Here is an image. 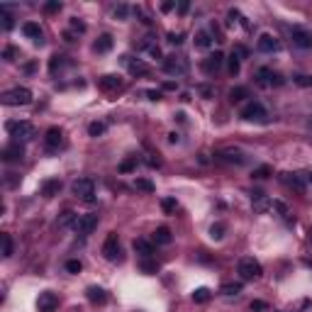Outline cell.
Instances as JSON below:
<instances>
[{
	"label": "cell",
	"mask_w": 312,
	"mask_h": 312,
	"mask_svg": "<svg viewBox=\"0 0 312 312\" xmlns=\"http://www.w3.org/2000/svg\"><path fill=\"white\" fill-rule=\"evenodd\" d=\"M56 307H59L56 293H52V290L39 293V297H37V310H39V312H54Z\"/></svg>",
	"instance_id": "4fadbf2b"
},
{
	"label": "cell",
	"mask_w": 312,
	"mask_h": 312,
	"mask_svg": "<svg viewBox=\"0 0 312 312\" xmlns=\"http://www.w3.org/2000/svg\"><path fill=\"white\" fill-rule=\"evenodd\" d=\"M302 176H305V178H307V181H310V183H312V171H305V173H302Z\"/></svg>",
	"instance_id": "be15d7a7"
},
{
	"label": "cell",
	"mask_w": 312,
	"mask_h": 312,
	"mask_svg": "<svg viewBox=\"0 0 312 312\" xmlns=\"http://www.w3.org/2000/svg\"><path fill=\"white\" fill-rule=\"evenodd\" d=\"M217 161H222V164H234V166H244V164H246V154L239 151V149L227 146V149H220V151H217Z\"/></svg>",
	"instance_id": "52a82bcc"
},
{
	"label": "cell",
	"mask_w": 312,
	"mask_h": 312,
	"mask_svg": "<svg viewBox=\"0 0 312 312\" xmlns=\"http://www.w3.org/2000/svg\"><path fill=\"white\" fill-rule=\"evenodd\" d=\"M198 90H200V93H203V95H205V98H210V95H212V90H210V88H208V86H200V88H198Z\"/></svg>",
	"instance_id": "91938a15"
},
{
	"label": "cell",
	"mask_w": 312,
	"mask_h": 312,
	"mask_svg": "<svg viewBox=\"0 0 312 312\" xmlns=\"http://www.w3.org/2000/svg\"><path fill=\"white\" fill-rule=\"evenodd\" d=\"M0 242H3V259L13 256V237L10 234H0Z\"/></svg>",
	"instance_id": "d590c367"
},
{
	"label": "cell",
	"mask_w": 312,
	"mask_h": 312,
	"mask_svg": "<svg viewBox=\"0 0 312 312\" xmlns=\"http://www.w3.org/2000/svg\"><path fill=\"white\" fill-rule=\"evenodd\" d=\"M124 64H127V69H129V73L132 76H146L151 69H149V64H144L141 59H129V56H124L122 59Z\"/></svg>",
	"instance_id": "d6986e66"
},
{
	"label": "cell",
	"mask_w": 312,
	"mask_h": 312,
	"mask_svg": "<svg viewBox=\"0 0 312 312\" xmlns=\"http://www.w3.org/2000/svg\"><path fill=\"white\" fill-rule=\"evenodd\" d=\"M293 81H295L297 86H312V76H302V73H300V76H295Z\"/></svg>",
	"instance_id": "816d5d0a"
},
{
	"label": "cell",
	"mask_w": 312,
	"mask_h": 312,
	"mask_svg": "<svg viewBox=\"0 0 312 312\" xmlns=\"http://www.w3.org/2000/svg\"><path fill=\"white\" fill-rule=\"evenodd\" d=\"M17 56H20V52H17L15 47H5V49H3V59H5V61H17Z\"/></svg>",
	"instance_id": "f6af8a7d"
},
{
	"label": "cell",
	"mask_w": 312,
	"mask_h": 312,
	"mask_svg": "<svg viewBox=\"0 0 312 312\" xmlns=\"http://www.w3.org/2000/svg\"><path fill=\"white\" fill-rule=\"evenodd\" d=\"M71 191H73L76 198H81V200H86V203H93V195H95V181H93V178H78V181H73Z\"/></svg>",
	"instance_id": "5b68a950"
},
{
	"label": "cell",
	"mask_w": 312,
	"mask_h": 312,
	"mask_svg": "<svg viewBox=\"0 0 312 312\" xmlns=\"http://www.w3.org/2000/svg\"><path fill=\"white\" fill-rule=\"evenodd\" d=\"M86 295H88V300H90L93 305H105V302H107V293H105L103 288H98V285H90V288L86 290Z\"/></svg>",
	"instance_id": "603a6c76"
},
{
	"label": "cell",
	"mask_w": 312,
	"mask_h": 312,
	"mask_svg": "<svg viewBox=\"0 0 312 312\" xmlns=\"http://www.w3.org/2000/svg\"><path fill=\"white\" fill-rule=\"evenodd\" d=\"M169 141H173V144H176V141H178V134H176V132H171V134H169Z\"/></svg>",
	"instance_id": "6125c7cd"
},
{
	"label": "cell",
	"mask_w": 312,
	"mask_h": 312,
	"mask_svg": "<svg viewBox=\"0 0 312 312\" xmlns=\"http://www.w3.org/2000/svg\"><path fill=\"white\" fill-rule=\"evenodd\" d=\"M237 273L242 276V280H259V278L263 276V268H261V263H259L256 259L246 256V259H242V261H239Z\"/></svg>",
	"instance_id": "3957f363"
},
{
	"label": "cell",
	"mask_w": 312,
	"mask_h": 312,
	"mask_svg": "<svg viewBox=\"0 0 312 312\" xmlns=\"http://www.w3.org/2000/svg\"><path fill=\"white\" fill-rule=\"evenodd\" d=\"M285 312H288V310H285Z\"/></svg>",
	"instance_id": "03108f58"
},
{
	"label": "cell",
	"mask_w": 312,
	"mask_h": 312,
	"mask_svg": "<svg viewBox=\"0 0 312 312\" xmlns=\"http://www.w3.org/2000/svg\"><path fill=\"white\" fill-rule=\"evenodd\" d=\"M59 191H61V181L59 178H49V181L42 183V195L44 198H54V195H59Z\"/></svg>",
	"instance_id": "d4e9b609"
},
{
	"label": "cell",
	"mask_w": 312,
	"mask_h": 312,
	"mask_svg": "<svg viewBox=\"0 0 312 312\" xmlns=\"http://www.w3.org/2000/svg\"><path fill=\"white\" fill-rule=\"evenodd\" d=\"M154 242L156 244H171L173 242V234H171V229L169 227H156V232H154Z\"/></svg>",
	"instance_id": "484cf974"
},
{
	"label": "cell",
	"mask_w": 312,
	"mask_h": 312,
	"mask_svg": "<svg viewBox=\"0 0 312 312\" xmlns=\"http://www.w3.org/2000/svg\"><path fill=\"white\" fill-rule=\"evenodd\" d=\"M44 10L47 13H59L61 10V3H59V0H49V3L44 5Z\"/></svg>",
	"instance_id": "f907efd6"
},
{
	"label": "cell",
	"mask_w": 312,
	"mask_h": 312,
	"mask_svg": "<svg viewBox=\"0 0 312 312\" xmlns=\"http://www.w3.org/2000/svg\"><path fill=\"white\" fill-rule=\"evenodd\" d=\"M5 129L15 137V141H30L35 137V124L25 122V120H20V122L10 120V122H5Z\"/></svg>",
	"instance_id": "7a4b0ae2"
},
{
	"label": "cell",
	"mask_w": 312,
	"mask_h": 312,
	"mask_svg": "<svg viewBox=\"0 0 312 312\" xmlns=\"http://www.w3.org/2000/svg\"><path fill=\"white\" fill-rule=\"evenodd\" d=\"M164 71L169 76H183L188 71V64L181 59V56H166L164 59Z\"/></svg>",
	"instance_id": "8fae6325"
},
{
	"label": "cell",
	"mask_w": 312,
	"mask_h": 312,
	"mask_svg": "<svg viewBox=\"0 0 312 312\" xmlns=\"http://www.w3.org/2000/svg\"><path fill=\"white\" fill-rule=\"evenodd\" d=\"M193 42H195V47H198V49H208V47L212 44V39H210V35H208L205 30L195 32V39H193Z\"/></svg>",
	"instance_id": "4dcf8cb0"
},
{
	"label": "cell",
	"mask_w": 312,
	"mask_h": 312,
	"mask_svg": "<svg viewBox=\"0 0 312 312\" xmlns=\"http://www.w3.org/2000/svg\"><path fill=\"white\" fill-rule=\"evenodd\" d=\"M246 98H249V88H244V86H237V88L229 90V100H232V103H242V100H246Z\"/></svg>",
	"instance_id": "f1b7e54d"
},
{
	"label": "cell",
	"mask_w": 312,
	"mask_h": 312,
	"mask_svg": "<svg viewBox=\"0 0 312 312\" xmlns=\"http://www.w3.org/2000/svg\"><path fill=\"white\" fill-rule=\"evenodd\" d=\"M134 188L141 191V193H154V191H156V186H154L149 178H137V181H134Z\"/></svg>",
	"instance_id": "836d02e7"
},
{
	"label": "cell",
	"mask_w": 312,
	"mask_h": 312,
	"mask_svg": "<svg viewBox=\"0 0 312 312\" xmlns=\"http://www.w3.org/2000/svg\"><path fill=\"white\" fill-rule=\"evenodd\" d=\"M139 271L146 273V276H154L156 271H159V261H154L151 256H149V259H141V261H139Z\"/></svg>",
	"instance_id": "4316f807"
},
{
	"label": "cell",
	"mask_w": 312,
	"mask_h": 312,
	"mask_svg": "<svg viewBox=\"0 0 312 312\" xmlns=\"http://www.w3.org/2000/svg\"><path fill=\"white\" fill-rule=\"evenodd\" d=\"M210 30H212V35L217 37V42H225V39H222V32H220V27H217L215 22H212V27H210Z\"/></svg>",
	"instance_id": "6f0895ef"
},
{
	"label": "cell",
	"mask_w": 312,
	"mask_h": 312,
	"mask_svg": "<svg viewBox=\"0 0 312 312\" xmlns=\"http://www.w3.org/2000/svg\"><path fill=\"white\" fill-rule=\"evenodd\" d=\"M146 98L149 100H161V93L159 90H146Z\"/></svg>",
	"instance_id": "11a10c76"
},
{
	"label": "cell",
	"mask_w": 312,
	"mask_h": 312,
	"mask_svg": "<svg viewBox=\"0 0 312 312\" xmlns=\"http://www.w3.org/2000/svg\"><path fill=\"white\" fill-rule=\"evenodd\" d=\"M232 54H234V56H237V59H239V61H242V59H246V56H249V52H246V47H242V44H237V47H234V49H232Z\"/></svg>",
	"instance_id": "681fc988"
},
{
	"label": "cell",
	"mask_w": 312,
	"mask_h": 312,
	"mask_svg": "<svg viewBox=\"0 0 312 312\" xmlns=\"http://www.w3.org/2000/svg\"><path fill=\"white\" fill-rule=\"evenodd\" d=\"M222 64H225V54H222V52H215V54H210V56L203 59V71H205L208 76H215V73L222 69Z\"/></svg>",
	"instance_id": "5bb4252c"
},
{
	"label": "cell",
	"mask_w": 312,
	"mask_h": 312,
	"mask_svg": "<svg viewBox=\"0 0 312 312\" xmlns=\"http://www.w3.org/2000/svg\"><path fill=\"white\" fill-rule=\"evenodd\" d=\"M0 20H3V27H5V30H13V27H15V17L8 13V8H5V5L0 8Z\"/></svg>",
	"instance_id": "8d00e7d4"
},
{
	"label": "cell",
	"mask_w": 312,
	"mask_h": 312,
	"mask_svg": "<svg viewBox=\"0 0 312 312\" xmlns=\"http://www.w3.org/2000/svg\"><path fill=\"white\" fill-rule=\"evenodd\" d=\"M188 8H191L188 0H181V3H178V13H181V15H183V13H188Z\"/></svg>",
	"instance_id": "9f6ffc18"
},
{
	"label": "cell",
	"mask_w": 312,
	"mask_h": 312,
	"mask_svg": "<svg viewBox=\"0 0 312 312\" xmlns=\"http://www.w3.org/2000/svg\"><path fill=\"white\" fill-rule=\"evenodd\" d=\"M225 232H227V225H225V222H215V225L210 227V237H212L215 242L225 239Z\"/></svg>",
	"instance_id": "1f68e13d"
},
{
	"label": "cell",
	"mask_w": 312,
	"mask_h": 312,
	"mask_svg": "<svg viewBox=\"0 0 312 312\" xmlns=\"http://www.w3.org/2000/svg\"><path fill=\"white\" fill-rule=\"evenodd\" d=\"M268 176H273L271 166H259V169L251 171V178H256V181H263V178H268Z\"/></svg>",
	"instance_id": "f35d334b"
},
{
	"label": "cell",
	"mask_w": 312,
	"mask_h": 312,
	"mask_svg": "<svg viewBox=\"0 0 312 312\" xmlns=\"http://www.w3.org/2000/svg\"><path fill=\"white\" fill-rule=\"evenodd\" d=\"M249 310H251V312H266L268 305H266L263 300H251V302H249Z\"/></svg>",
	"instance_id": "bcb514c9"
},
{
	"label": "cell",
	"mask_w": 312,
	"mask_h": 312,
	"mask_svg": "<svg viewBox=\"0 0 312 312\" xmlns=\"http://www.w3.org/2000/svg\"><path fill=\"white\" fill-rule=\"evenodd\" d=\"M61 144H64V132H61V127H49L47 134H44V146H47V151H59Z\"/></svg>",
	"instance_id": "7c38bea8"
},
{
	"label": "cell",
	"mask_w": 312,
	"mask_h": 312,
	"mask_svg": "<svg viewBox=\"0 0 312 312\" xmlns=\"http://www.w3.org/2000/svg\"><path fill=\"white\" fill-rule=\"evenodd\" d=\"M95 227H98V215H78V220L73 225L76 234H81V237H88Z\"/></svg>",
	"instance_id": "9c48e42d"
},
{
	"label": "cell",
	"mask_w": 312,
	"mask_h": 312,
	"mask_svg": "<svg viewBox=\"0 0 312 312\" xmlns=\"http://www.w3.org/2000/svg\"><path fill=\"white\" fill-rule=\"evenodd\" d=\"M66 271L76 276V273H81V271H83V263H81L78 259H71V261H66Z\"/></svg>",
	"instance_id": "7bdbcfd3"
},
{
	"label": "cell",
	"mask_w": 312,
	"mask_h": 312,
	"mask_svg": "<svg viewBox=\"0 0 312 312\" xmlns=\"http://www.w3.org/2000/svg\"><path fill=\"white\" fill-rule=\"evenodd\" d=\"M280 183H283V186H288V188H293V191H297V193H302V191H305L302 173H280Z\"/></svg>",
	"instance_id": "ac0fdd59"
},
{
	"label": "cell",
	"mask_w": 312,
	"mask_h": 312,
	"mask_svg": "<svg viewBox=\"0 0 312 312\" xmlns=\"http://www.w3.org/2000/svg\"><path fill=\"white\" fill-rule=\"evenodd\" d=\"M161 210H164L166 215H176L178 200H176V198H164V200H161Z\"/></svg>",
	"instance_id": "e575fe53"
},
{
	"label": "cell",
	"mask_w": 312,
	"mask_h": 312,
	"mask_svg": "<svg viewBox=\"0 0 312 312\" xmlns=\"http://www.w3.org/2000/svg\"><path fill=\"white\" fill-rule=\"evenodd\" d=\"M149 54H151L154 59H164V56H161V49L156 47V44H154V47H149Z\"/></svg>",
	"instance_id": "db71d44e"
},
{
	"label": "cell",
	"mask_w": 312,
	"mask_h": 312,
	"mask_svg": "<svg viewBox=\"0 0 312 312\" xmlns=\"http://www.w3.org/2000/svg\"><path fill=\"white\" fill-rule=\"evenodd\" d=\"M239 69H242V61L232 54V56H229V73H232V76H237V73H239Z\"/></svg>",
	"instance_id": "7dc6e473"
},
{
	"label": "cell",
	"mask_w": 312,
	"mask_h": 312,
	"mask_svg": "<svg viewBox=\"0 0 312 312\" xmlns=\"http://www.w3.org/2000/svg\"><path fill=\"white\" fill-rule=\"evenodd\" d=\"M98 86H100V90H105V93H117V90H122V78L120 76H115V73H107V76H100V81H98Z\"/></svg>",
	"instance_id": "9a60e30c"
},
{
	"label": "cell",
	"mask_w": 312,
	"mask_h": 312,
	"mask_svg": "<svg viewBox=\"0 0 312 312\" xmlns=\"http://www.w3.org/2000/svg\"><path fill=\"white\" fill-rule=\"evenodd\" d=\"M137 164H139L137 156H129V159H124V161L120 164V173H129V171H134V169H137Z\"/></svg>",
	"instance_id": "74e56055"
},
{
	"label": "cell",
	"mask_w": 312,
	"mask_h": 312,
	"mask_svg": "<svg viewBox=\"0 0 312 312\" xmlns=\"http://www.w3.org/2000/svg\"><path fill=\"white\" fill-rule=\"evenodd\" d=\"M69 25H71V32H78V35H83V32H86V22H83V20H78V17H71V22H69Z\"/></svg>",
	"instance_id": "ee69618b"
},
{
	"label": "cell",
	"mask_w": 312,
	"mask_h": 312,
	"mask_svg": "<svg viewBox=\"0 0 312 312\" xmlns=\"http://www.w3.org/2000/svg\"><path fill=\"white\" fill-rule=\"evenodd\" d=\"M256 81H259V86H263V88H278V86H283L280 73H276V71H271V69H259V71H256Z\"/></svg>",
	"instance_id": "ba28073f"
},
{
	"label": "cell",
	"mask_w": 312,
	"mask_h": 312,
	"mask_svg": "<svg viewBox=\"0 0 312 312\" xmlns=\"http://www.w3.org/2000/svg\"><path fill=\"white\" fill-rule=\"evenodd\" d=\"M164 88H166V90H176V83H171V81H169V83H164Z\"/></svg>",
	"instance_id": "94428289"
},
{
	"label": "cell",
	"mask_w": 312,
	"mask_h": 312,
	"mask_svg": "<svg viewBox=\"0 0 312 312\" xmlns=\"http://www.w3.org/2000/svg\"><path fill=\"white\" fill-rule=\"evenodd\" d=\"M239 117L244 122H268V112L266 107L259 103V100H249L242 110H239Z\"/></svg>",
	"instance_id": "6da1fadb"
},
{
	"label": "cell",
	"mask_w": 312,
	"mask_h": 312,
	"mask_svg": "<svg viewBox=\"0 0 312 312\" xmlns=\"http://www.w3.org/2000/svg\"><path fill=\"white\" fill-rule=\"evenodd\" d=\"M256 47H259V52H263V54H273V52H278L280 44H278V39H276L273 35H261Z\"/></svg>",
	"instance_id": "ffe728a7"
},
{
	"label": "cell",
	"mask_w": 312,
	"mask_h": 312,
	"mask_svg": "<svg viewBox=\"0 0 312 312\" xmlns=\"http://www.w3.org/2000/svg\"><path fill=\"white\" fill-rule=\"evenodd\" d=\"M103 132H105V122H90L88 124V134L90 137H100Z\"/></svg>",
	"instance_id": "b9f144b4"
},
{
	"label": "cell",
	"mask_w": 312,
	"mask_h": 312,
	"mask_svg": "<svg viewBox=\"0 0 312 312\" xmlns=\"http://www.w3.org/2000/svg\"><path fill=\"white\" fill-rule=\"evenodd\" d=\"M30 103H32V90L30 88H13V90L3 93V105H8V107L30 105Z\"/></svg>",
	"instance_id": "277c9868"
},
{
	"label": "cell",
	"mask_w": 312,
	"mask_h": 312,
	"mask_svg": "<svg viewBox=\"0 0 312 312\" xmlns=\"http://www.w3.org/2000/svg\"><path fill=\"white\" fill-rule=\"evenodd\" d=\"M220 293L227 295V297H234V295L242 293V283H225V285L220 288Z\"/></svg>",
	"instance_id": "d6a6232c"
},
{
	"label": "cell",
	"mask_w": 312,
	"mask_h": 312,
	"mask_svg": "<svg viewBox=\"0 0 312 312\" xmlns=\"http://www.w3.org/2000/svg\"><path fill=\"white\" fill-rule=\"evenodd\" d=\"M290 39L297 49H312V32L302 30V27H293L290 30Z\"/></svg>",
	"instance_id": "30bf717a"
},
{
	"label": "cell",
	"mask_w": 312,
	"mask_h": 312,
	"mask_svg": "<svg viewBox=\"0 0 312 312\" xmlns=\"http://www.w3.org/2000/svg\"><path fill=\"white\" fill-rule=\"evenodd\" d=\"M22 156H25V146H22L20 141H13V144H8V146L3 149V161H8V164L20 161Z\"/></svg>",
	"instance_id": "2e32d148"
},
{
	"label": "cell",
	"mask_w": 312,
	"mask_h": 312,
	"mask_svg": "<svg viewBox=\"0 0 312 312\" xmlns=\"http://www.w3.org/2000/svg\"><path fill=\"white\" fill-rule=\"evenodd\" d=\"M76 220H78V215H76L73 210H66V212H61V217L56 220V227H69V225H76Z\"/></svg>",
	"instance_id": "f546056e"
},
{
	"label": "cell",
	"mask_w": 312,
	"mask_h": 312,
	"mask_svg": "<svg viewBox=\"0 0 312 312\" xmlns=\"http://www.w3.org/2000/svg\"><path fill=\"white\" fill-rule=\"evenodd\" d=\"M271 208H273V210H278V212H280V217L290 222V210H288V205H285L283 200H273V203H271Z\"/></svg>",
	"instance_id": "ab89813d"
},
{
	"label": "cell",
	"mask_w": 312,
	"mask_h": 312,
	"mask_svg": "<svg viewBox=\"0 0 312 312\" xmlns=\"http://www.w3.org/2000/svg\"><path fill=\"white\" fill-rule=\"evenodd\" d=\"M310 242H312V229H310Z\"/></svg>",
	"instance_id": "e7e4bbea"
},
{
	"label": "cell",
	"mask_w": 312,
	"mask_h": 312,
	"mask_svg": "<svg viewBox=\"0 0 312 312\" xmlns=\"http://www.w3.org/2000/svg\"><path fill=\"white\" fill-rule=\"evenodd\" d=\"M127 15H129V8L127 5H117L115 8V17L117 20H127Z\"/></svg>",
	"instance_id": "c3c4849f"
},
{
	"label": "cell",
	"mask_w": 312,
	"mask_h": 312,
	"mask_svg": "<svg viewBox=\"0 0 312 312\" xmlns=\"http://www.w3.org/2000/svg\"><path fill=\"white\" fill-rule=\"evenodd\" d=\"M66 64H69V61H66V56H61V54H54V56H52V61H49V71L56 76V73H59V71H61Z\"/></svg>",
	"instance_id": "83f0119b"
},
{
	"label": "cell",
	"mask_w": 312,
	"mask_h": 312,
	"mask_svg": "<svg viewBox=\"0 0 312 312\" xmlns=\"http://www.w3.org/2000/svg\"><path fill=\"white\" fill-rule=\"evenodd\" d=\"M103 256L107 261H122V244H120V239H117L115 232L107 234V239L103 244Z\"/></svg>",
	"instance_id": "8992f818"
},
{
	"label": "cell",
	"mask_w": 312,
	"mask_h": 312,
	"mask_svg": "<svg viewBox=\"0 0 312 312\" xmlns=\"http://www.w3.org/2000/svg\"><path fill=\"white\" fill-rule=\"evenodd\" d=\"M212 297V293L208 290V288H198V290H193V302H208Z\"/></svg>",
	"instance_id": "60d3db41"
},
{
	"label": "cell",
	"mask_w": 312,
	"mask_h": 312,
	"mask_svg": "<svg viewBox=\"0 0 312 312\" xmlns=\"http://www.w3.org/2000/svg\"><path fill=\"white\" fill-rule=\"evenodd\" d=\"M132 249H134L141 259H149V256L154 254V242H149V239H134Z\"/></svg>",
	"instance_id": "7402d4cb"
},
{
	"label": "cell",
	"mask_w": 312,
	"mask_h": 312,
	"mask_svg": "<svg viewBox=\"0 0 312 312\" xmlns=\"http://www.w3.org/2000/svg\"><path fill=\"white\" fill-rule=\"evenodd\" d=\"M173 8H176V3H161V13H169Z\"/></svg>",
	"instance_id": "680465c9"
},
{
	"label": "cell",
	"mask_w": 312,
	"mask_h": 312,
	"mask_svg": "<svg viewBox=\"0 0 312 312\" xmlns=\"http://www.w3.org/2000/svg\"><path fill=\"white\" fill-rule=\"evenodd\" d=\"M112 44H115V42H112L110 35H100V37L95 39V44H93V52H95V54H107V52L112 49Z\"/></svg>",
	"instance_id": "cb8c5ba5"
},
{
	"label": "cell",
	"mask_w": 312,
	"mask_h": 312,
	"mask_svg": "<svg viewBox=\"0 0 312 312\" xmlns=\"http://www.w3.org/2000/svg\"><path fill=\"white\" fill-rule=\"evenodd\" d=\"M271 203L273 200H268L266 193H261V191H254L251 193V208H254V212H266L271 208Z\"/></svg>",
	"instance_id": "44dd1931"
},
{
	"label": "cell",
	"mask_w": 312,
	"mask_h": 312,
	"mask_svg": "<svg viewBox=\"0 0 312 312\" xmlns=\"http://www.w3.org/2000/svg\"><path fill=\"white\" fill-rule=\"evenodd\" d=\"M169 42H171V44H176V47H178V44H181V42H183V35H181V32H169Z\"/></svg>",
	"instance_id": "f5cc1de1"
},
{
	"label": "cell",
	"mask_w": 312,
	"mask_h": 312,
	"mask_svg": "<svg viewBox=\"0 0 312 312\" xmlns=\"http://www.w3.org/2000/svg\"><path fill=\"white\" fill-rule=\"evenodd\" d=\"M22 35L27 37V39H32L35 44H44V35H42V27L37 25V22H25L22 25Z\"/></svg>",
	"instance_id": "e0dca14e"
}]
</instances>
